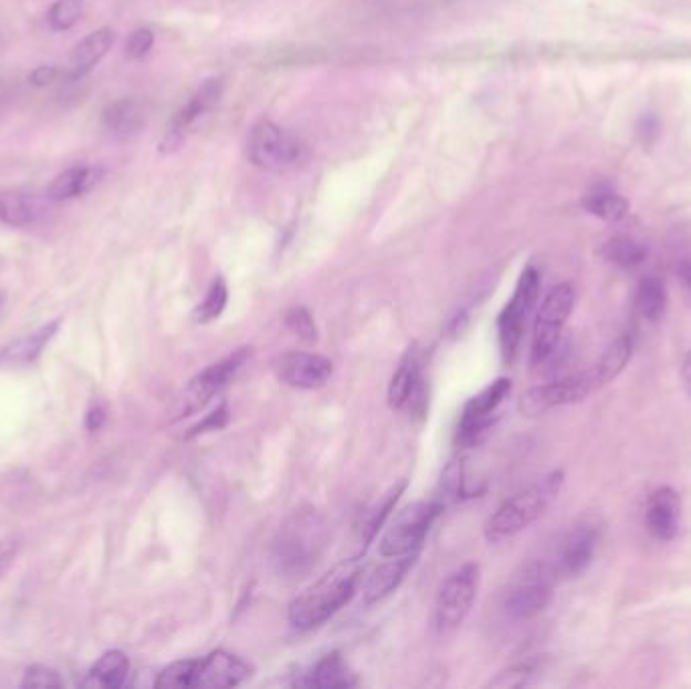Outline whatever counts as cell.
Returning <instances> with one entry per match:
<instances>
[{
  "mask_svg": "<svg viewBox=\"0 0 691 689\" xmlns=\"http://www.w3.org/2000/svg\"><path fill=\"white\" fill-rule=\"evenodd\" d=\"M59 330V320L55 322L47 323L43 328H39L33 333H27L23 338H19L17 342H12L11 346H7L0 354V364H9V367H17V364H33L37 358L41 357L43 348L49 344V340L55 336Z\"/></svg>",
  "mask_w": 691,
  "mask_h": 689,
  "instance_id": "7402d4cb",
  "label": "cell"
},
{
  "mask_svg": "<svg viewBox=\"0 0 691 689\" xmlns=\"http://www.w3.org/2000/svg\"><path fill=\"white\" fill-rule=\"evenodd\" d=\"M681 379H683V384H685V391L691 397V350L688 352V357L683 360V367H681Z\"/></svg>",
  "mask_w": 691,
  "mask_h": 689,
  "instance_id": "7bdbcfd3",
  "label": "cell"
},
{
  "mask_svg": "<svg viewBox=\"0 0 691 689\" xmlns=\"http://www.w3.org/2000/svg\"><path fill=\"white\" fill-rule=\"evenodd\" d=\"M229 299V291L223 279H215L213 286L208 289L207 296L200 301V306L195 311V322L207 323L217 320Z\"/></svg>",
  "mask_w": 691,
  "mask_h": 689,
  "instance_id": "1f68e13d",
  "label": "cell"
},
{
  "mask_svg": "<svg viewBox=\"0 0 691 689\" xmlns=\"http://www.w3.org/2000/svg\"><path fill=\"white\" fill-rule=\"evenodd\" d=\"M220 93H223V81L220 80L205 81L193 93V97L174 114L171 124L166 127V134L158 144L161 154L168 156V154H174L185 146L186 138L195 130L196 122L215 107V104L220 100Z\"/></svg>",
  "mask_w": 691,
  "mask_h": 689,
  "instance_id": "4fadbf2b",
  "label": "cell"
},
{
  "mask_svg": "<svg viewBox=\"0 0 691 689\" xmlns=\"http://www.w3.org/2000/svg\"><path fill=\"white\" fill-rule=\"evenodd\" d=\"M115 35L110 27H102L93 31L90 35L75 47L71 55L70 73L71 81H80L107 55V51L114 45Z\"/></svg>",
  "mask_w": 691,
  "mask_h": 689,
  "instance_id": "ffe728a7",
  "label": "cell"
},
{
  "mask_svg": "<svg viewBox=\"0 0 691 689\" xmlns=\"http://www.w3.org/2000/svg\"><path fill=\"white\" fill-rule=\"evenodd\" d=\"M600 254L609 264L621 267V269H637V267L646 264L647 259L646 245L635 241L631 237H625V235L612 237L605 243Z\"/></svg>",
  "mask_w": 691,
  "mask_h": 689,
  "instance_id": "f1b7e54d",
  "label": "cell"
},
{
  "mask_svg": "<svg viewBox=\"0 0 691 689\" xmlns=\"http://www.w3.org/2000/svg\"><path fill=\"white\" fill-rule=\"evenodd\" d=\"M308 686L316 689H342L357 686L354 673L348 669L340 654L326 655L311 669Z\"/></svg>",
  "mask_w": 691,
  "mask_h": 689,
  "instance_id": "484cf974",
  "label": "cell"
},
{
  "mask_svg": "<svg viewBox=\"0 0 691 689\" xmlns=\"http://www.w3.org/2000/svg\"><path fill=\"white\" fill-rule=\"evenodd\" d=\"M599 546V528L580 524L566 534L554 554V575L558 580H573L587 570Z\"/></svg>",
  "mask_w": 691,
  "mask_h": 689,
  "instance_id": "5bb4252c",
  "label": "cell"
},
{
  "mask_svg": "<svg viewBox=\"0 0 691 689\" xmlns=\"http://www.w3.org/2000/svg\"><path fill=\"white\" fill-rule=\"evenodd\" d=\"M360 568L357 558L338 564L318 583L306 588L300 597L289 605V623L298 629H313L334 617L357 593Z\"/></svg>",
  "mask_w": 691,
  "mask_h": 689,
  "instance_id": "7a4b0ae2",
  "label": "cell"
},
{
  "mask_svg": "<svg viewBox=\"0 0 691 689\" xmlns=\"http://www.w3.org/2000/svg\"><path fill=\"white\" fill-rule=\"evenodd\" d=\"M565 485V472L556 470L512 495L485 524V538L494 544L509 541L546 514Z\"/></svg>",
  "mask_w": 691,
  "mask_h": 689,
  "instance_id": "3957f363",
  "label": "cell"
},
{
  "mask_svg": "<svg viewBox=\"0 0 691 689\" xmlns=\"http://www.w3.org/2000/svg\"><path fill=\"white\" fill-rule=\"evenodd\" d=\"M227 421H229V411H227L225 404H220L215 413L208 414L203 423H198V425L190 431V436L200 435V433H207V431H219V429L227 425Z\"/></svg>",
  "mask_w": 691,
  "mask_h": 689,
  "instance_id": "74e56055",
  "label": "cell"
},
{
  "mask_svg": "<svg viewBox=\"0 0 691 689\" xmlns=\"http://www.w3.org/2000/svg\"><path fill=\"white\" fill-rule=\"evenodd\" d=\"M326 524L313 507H300L283 522L274 544V563L279 575L303 578L320 563L326 548Z\"/></svg>",
  "mask_w": 691,
  "mask_h": 689,
  "instance_id": "6da1fadb",
  "label": "cell"
},
{
  "mask_svg": "<svg viewBox=\"0 0 691 689\" xmlns=\"http://www.w3.org/2000/svg\"><path fill=\"white\" fill-rule=\"evenodd\" d=\"M105 421V409L104 407H93L92 411L87 413V421H85V426L90 429V431H100L102 426H104Z\"/></svg>",
  "mask_w": 691,
  "mask_h": 689,
  "instance_id": "b9f144b4",
  "label": "cell"
},
{
  "mask_svg": "<svg viewBox=\"0 0 691 689\" xmlns=\"http://www.w3.org/2000/svg\"><path fill=\"white\" fill-rule=\"evenodd\" d=\"M308 148L296 134L269 120L259 122L249 136V158L269 173H286L306 161Z\"/></svg>",
  "mask_w": 691,
  "mask_h": 689,
  "instance_id": "8992f818",
  "label": "cell"
},
{
  "mask_svg": "<svg viewBox=\"0 0 691 689\" xmlns=\"http://www.w3.org/2000/svg\"><path fill=\"white\" fill-rule=\"evenodd\" d=\"M556 575L546 561H532L519 566L509 578L504 593V607L512 619L528 620L538 617L553 603Z\"/></svg>",
  "mask_w": 691,
  "mask_h": 689,
  "instance_id": "277c9868",
  "label": "cell"
},
{
  "mask_svg": "<svg viewBox=\"0 0 691 689\" xmlns=\"http://www.w3.org/2000/svg\"><path fill=\"white\" fill-rule=\"evenodd\" d=\"M683 502L678 490L663 485L649 495L646 506V528L656 541L671 542L681 528Z\"/></svg>",
  "mask_w": 691,
  "mask_h": 689,
  "instance_id": "e0dca14e",
  "label": "cell"
},
{
  "mask_svg": "<svg viewBox=\"0 0 691 689\" xmlns=\"http://www.w3.org/2000/svg\"><path fill=\"white\" fill-rule=\"evenodd\" d=\"M19 546H21V542L17 541V538H4V541H0V578L11 568V564L14 563L17 554H19Z\"/></svg>",
  "mask_w": 691,
  "mask_h": 689,
  "instance_id": "ab89813d",
  "label": "cell"
},
{
  "mask_svg": "<svg viewBox=\"0 0 691 689\" xmlns=\"http://www.w3.org/2000/svg\"><path fill=\"white\" fill-rule=\"evenodd\" d=\"M635 310L649 323H657L668 310V289L656 276H647L639 281L635 291Z\"/></svg>",
  "mask_w": 691,
  "mask_h": 689,
  "instance_id": "cb8c5ba5",
  "label": "cell"
},
{
  "mask_svg": "<svg viewBox=\"0 0 691 689\" xmlns=\"http://www.w3.org/2000/svg\"><path fill=\"white\" fill-rule=\"evenodd\" d=\"M534 676V667L528 664H519V666L509 667L506 671L497 673V678L492 681L494 688H522L530 683Z\"/></svg>",
  "mask_w": 691,
  "mask_h": 689,
  "instance_id": "d590c367",
  "label": "cell"
},
{
  "mask_svg": "<svg viewBox=\"0 0 691 689\" xmlns=\"http://www.w3.org/2000/svg\"><path fill=\"white\" fill-rule=\"evenodd\" d=\"M512 392V380L497 379L485 387L484 391L475 394L463 407L460 426H457V443L461 448H473L484 441L497 419V411Z\"/></svg>",
  "mask_w": 691,
  "mask_h": 689,
  "instance_id": "30bf717a",
  "label": "cell"
},
{
  "mask_svg": "<svg viewBox=\"0 0 691 689\" xmlns=\"http://www.w3.org/2000/svg\"><path fill=\"white\" fill-rule=\"evenodd\" d=\"M582 207L587 208L590 215L602 218L607 223H619L629 213V200L612 191L607 184L595 186L582 200Z\"/></svg>",
  "mask_w": 691,
  "mask_h": 689,
  "instance_id": "4316f807",
  "label": "cell"
},
{
  "mask_svg": "<svg viewBox=\"0 0 691 689\" xmlns=\"http://www.w3.org/2000/svg\"><path fill=\"white\" fill-rule=\"evenodd\" d=\"M286 323L289 330L296 333L300 340L313 344L318 340V328L311 318L310 311L306 308H291L286 316Z\"/></svg>",
  "mask_w": 691,
  "mask_h": 689,
  "instance_id": "836d02e7",
  "label": "cell"
},
{
  "mask_svg": "<svg viewBox=\"0 0 691 689\" xmlns=\"http://www.w3.org/2000/svg\"><path fill=\"white\" fill-rule=\"evenodd\" d=\"M104 130L114 140H130L144 126V110L136 100H115L102 112Z\"/></svg>",
  "mask_w": 691,
  "mask_h": 689,
  "instance_id": "44dd1931",
  "label": "cell"
},
{
  "mask_svg": "<svg viewBox=\"0 0 691 689\" xmlns=\"http://www.w3.org/2000/svg\"><path fill=\"white\" fill-rule=\"evenodd\" d=\"M37 217V208L29 196L21 191L0 193V223L9 227H27Z\"/></svg>",
  "mask_w": 691,
  "mask_h": 689,
  "instance_id": "f546056e",
  "label": "cell"
},
{
  "mask_svg": "<svg viewBox=\"0 0 691 689\" xmlns=\"http://www.w3.org/2000/svg\"><path fill=\"white\" fill-rule=\"evenodd\" d=\"M130 676V659L122 651H107L90 669L87 683L95 688H122Z\"/></svg>",
  "mask_w": 691,
  "mask_h": 689,
  "instance_id": "83f0119b",
  "label": "cell"
},
{
  "mask_svg": "<svg viewBox=\"0 0 691 689\" xmlns=\"http://www.w3.org/2000/svg\"><path fill=\"white\" fill-rule=\"evenodd\" d=\"M23 688H63V679L59 678L58 671L47 666H31L24 671Z\"/></svg>",
  "mask_w": 691,
  "mask_h": 689,
  "instance_id": "e575fe53",
  "label": "cell"
},
{
  "mask_svg": "<svg viewBox=\"0 0 691 689\" xmlns=\"http://www.w3.org/2000/svg\"><path fill=\"white\" fill-rule=\"evenodd\" d=\"M389 404L392 409H409L415 414L425 413V377L421 370V357L415 344L404 352V357L401 358L399 367L392 374L391 384H389Z\"/></svg>",
  "mask_w": 691,
  "mask_h": 689,
  "instance_id": "9a60e30c",
  "label": "cell"
},
{
  "mask_svg": "<svg viewBox=\"0 0 691 689\" xmlns=\"http://www.w3.org/2000/svg\"><path fill=\"white\" fill-rule=\"evenodd\" d=\"M81 17H83V0H58L49 9L47 21L53 31H70L80 23Z\"/></svg>",
  "mask_w": 691,
  "mask_h": 689,
  "instance_id": "d6a6232c",
  "label": "cell"
},
{
  "mask_svg": "<svg viewBox=\"0 0 691 689\" xmlns=\"http://www.w3.org/2000/svg\"><path fill=\"white\" fill-rule=\"evenodd\" d=\"M441 512H443L441 500L415 502L411 506L403 507L382 536L381 544H379L382 556L394 558V556H406V554L421 551L426 532L433 526V522L437 520Z\"/></svg>",
  "mask_w": 691,
  "mask_h": 689,
  "instance_id": "9c48e42d",
  "label": "cell"
},
{
  "mask_svg": "<svg viewBox=\"0 0 691 689\" xmlns=\"http://www.w3.org/2000/svg\"><path fill=\"white\" fill-rule=\"evenodd\" d=\"M100 171L90 166H73L70 171L55 176V181L49 186V198L55 203H65L71 198L85 195L93 184L97 183Z\"/></svg>",
  "mask_w": 691,
  "mask_h": 689,
  "instance_id": "d4e9b609",
  "label": "cell"
},
{
  "mask_svg": "<svg viewBox=\"0 0 691 689\" xmlns=\"http://www.w3.org/2000/svg\"><path fill=\"white\" fill-rule=\"evenodd\" d=\"M540 294V274L536 267H526L518 279V286L506 308L497 316V338L499 350L507 364L518 357L526 323Z\"/></svg>",
  "mask_w": 691,
  "mask_h": 689,
  "instance_id": "5b68a950",
  "label": "cell"
},
{
  "mask_svg": "<svg viewBox=\"0 0 691 689\" xmlns=\"http://www.w3.org/2000/svg\"><path fill=\"white\" fill-rule=\"evenodd\" d=\"M575 288L570 284H558L542 301L532 336L530 360L534 367H542L560 344L563 330L575 310Z\"/></svg>",
  "mask_w": 691,
  "mask_h": 689,
  "instance_id": "ba28073f",
  "label": "cell"
},
{
  "mask_svg": "<svg viewBox=\"0 0 691 689\" xmlns=\"http://www.w3.org/2000/svg\"><path fill=\"white\" fill-rule=\"evenodd\" d=\"M198 667H200V659H185V661H176L173 666L162 669L161 676L156 679V688H196V683H198Z\"/></svg>",
  "mask_w": 691,
  "mask_h": 689,
  "instance_id": "4dcf8cb0",
  "label": "cell"
},
{
  "mask_svg": "<svg viewBox=\"0 0 691 689\" xmlns=\"http://www.w3.org/2000/svg\"><path fill=\"white\" fill-rule=\"evenodd\" d=\"M251 678V666L229 651H213L200 659L196 688H237Z\"/></svg>",
  "mask_w": 691,
  "mask_h": 689,
  "instance_id": "ac0fdd59",
  "label": "cell"
},
{
  "mask_svg": "<svg viewBox=\"0 0 691 689\" xmlns=\"http://www.w3.org/2000/svg\"><path fill=\"white\" fill-rule=\"evenodd\" d=\"M404 485H406V483L401 482L399 485L391 487L379 504H374V506L370 507L369 512L362 514V520H360V524H358V542H360V544H358L357 558L367 552L370 542L374 541V536L379 534V529L384 526V522L391 516L392 507L399 502V497H401V494L404 492Z\"/></svg>",
  "mask_w": 691,
  "mask_h": 689,
  "instance_id": "603a6c76",
  "label": "cell"
},
{
  "mask_svg": "<svg viewBox=\"0 0 691 689\" xmlns=\"http://www.w3.org/2000/svg\"><path fill=\"white\" fill-rule=\"evenodd\" d=\"M416 556H419V552L406 554V556H394L389 563L377 566L364 583V590H362L364 603L374 605V603H381L389 595H392L403 583L406 573L413 568Z\"/></svg>",
  "mask_w": 691,
  "mask_h": 689,
  "instance_id": "d6986e66",
  "label": "cell"
},
{
  "mask_svg": "<svg viewBox=\"0 0 691 689\" xmlns=\"http://www.w3.org/2000/svg\"><path fill=\"white\" fill-rule=\"evenodd\" d=\"M602 387H607V382L602 380L599 370L592 364L585 372L534 387L519 399V411L526 417H538L558 407L585 401L592 392L600 391Z\"/></svg>",
  "mask_w": 691,
  "mask_h": 689,
  "instance_id": "52a82bcc",
  "label": "cell"
},
{
  "mask_svg": "<svg viewBox=\"0 0 691 689\" xmlns=\"http://www.w3.org/2000/svg\"><path fill=\"white\" fill-rule=\"evenodd\" d=\"M678 277H680L681 288H683V294H685L691 306V261H681L678 265Z\"/></svg>",
  "mask_w": 691,
  "mask_h": 689,
  "instance_id": "60d3db41",
  "label": "cell"
},
{
  "mask_svg": "<svg viewBox=\"0 0 691 689\" xmlns=\"http://www.w3.org/2000/svg\"><path fill=\"white\" fill-rule=\"evenodd\" d=\"M59 78H61V71L55 65H39L29 73V83L35 88H47V85L55 83Z\"/></svg>",
  "mask_w": 691,
  "mask_h": 689,
  "instance_id": "f35d334b",
  "label": "cell"
},
{
  "mask_svg": "<svg viewBox=\"0 0 691 689\" xmlns=\"http://www.w3.org/2000/svg\"><path fill=\"white\" fill-rule=\"evenodd\" d=\"M249 354H251L249 348H241L233 352L230 357L223 358L219 362L205 368L200 374H196L195 379L188 382L185 394L178 399L176 419L200 411L215 394H219L229 384L230 379H235V374L241 370Z\"/></svg>",
  "mask_w": 691,
  "mask_h": 689,
  "instance_id": "7c38bea8",
  "label": "cell"
},
{
  "mask_svg": "<svg viewBox=\"0 0 691 689\" xmlns=\"http://www.w3.org/2000/svg\"><path fill=\"white\" fill-rule=\"evenodd\" d=\"M477 585H479L477 564L461 566L457 573H453L443 583L439 590L437 607H435L439 631H453L460 627L472 610L473 600L477 595Z\"/></svg>",
  "mask_w": 691,
  "mask_h": 689,
  "instance_id": "8fae6325",
  "label": "cell"
},
{
  "mask_svg": "<svg viewBox=\"0 0 691 689\" xmlns=\"http://www.w3.org/2000/svg\"><path fill=\"white\" fill-rule=\"evenodd\" d=\"M276 368L279 379L288 387L301 391L322 389L334 372V367L328 358L311 352H288L277 360Z\"/></svg>",
  "mask_w": 691,
  "mask_h": 689,
  "instance_id": "2e32d148",
  "label": "cell"
},
{
  "mask_svg": "<svg viewBox=\"0 0 691 689\" xmlns=\"http://www.w3.org/2000/svg\"><path fill=\"white\" fill-rule=\"evenodd\" d=\"M152 47H154V33L151 29H136L132 35L127 37L126 58L132 61L144 59L151 53Z\"/></svg>",
  "mask_w": 691,
  "mask_h": 689,
  "instance_id": "8d00e7d4",
  "label": "cell"
}]
</instances>
